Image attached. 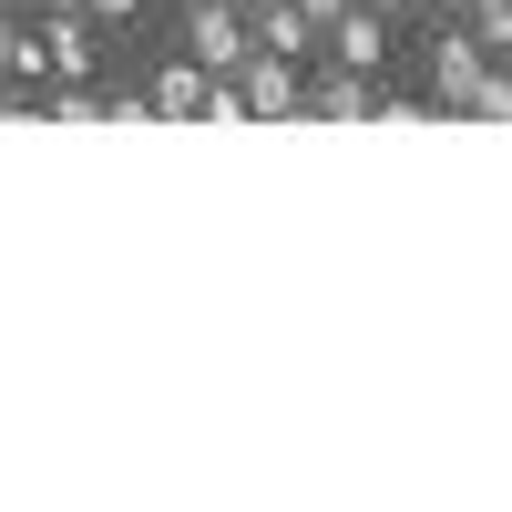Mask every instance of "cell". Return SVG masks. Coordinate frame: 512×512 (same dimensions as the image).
<instances>
[{"mask_svg": "<svg viewBox=\"0 0 512 512\" xmlns=\"http://www.w3.org/2000/svg\"><path fill=\"white\" fill-rule=\"evenodd\" d=\"M390 31H400L390 11H369V0H349V11H338V21L318 31V52H328L338 72H369V82H379V72H390Z\"/></svg>", "mask_w": 512, "mask_h": 512, "instance_id": "cell-1", "label": "cell"}, {"mask_svg": "<svg viewBox=\"0 0 512 512\" xmlns=\"http://www.w3.org/2000/svg\"><path fill=\"white\" fill-rule=\"evenodd\" d=\"M369 103H379V82L369 72H308L297 62V123H369Z\"/></svg>", "mask_w": 512, "mask_h": 512, "instance_id": "cell-2", "label": "cell"}, {"mask_svg": "<svg viewBox=\"0 0 512 512\" xmlns=\"http://www.w3.org/2000/svg\"><path fill=\"white\" fill-rule=\"evenodd\" d=\"M226 82H236L246 123H297V62H277V52H256V41H246V62H236Z\"/></svg>", "mask_w": 512, "mask_h": 512, "instance_id": "cell-3", "label": "cell"}, {"mask_svg": "<svg viewBox=\"0 0 512 512\" xmlns=\"http://www.w3.org/2000/svg\"><path fill=\"white\" fill-rule=\"evenodd\" d=\"M41 82H93V21L72 11V0H41Z\"/></svg>", "mask_w": 512, "mask_h": 512, "instance_id": "cell-4", "label": "cell"}, {"mask_svg": "<svg viewBox=\"0 0 512 512\" xmlns=\"http://www.w3.org/2000/svg\"><path fill=\"white\" fill-rule=\"evenodd\" d=\"M185 62H205V72L246 62V11L236 0H185Z\"/></svg>", "mask_w": 512, "mask_h": 512, "instance_id": "cell-5", "label": "cell"}, {"mask_svg": "<svg viewBox=\"0 0 512 512\" xmlns=\"http://www.w3.org/2000/svg\"><path fill=\"white\" fill-rule=\"evenodd\" d=\"M472 72H482V41L461 31V21H431V103H441V113H461Z\"/></svg>", "mask_w": 512, "mask_h": 512, "instance_id": "cell-6", "label": "cell"}, {"mask_svg": "<svg viewBox=\"0 0 512 512\" xmlns=\"http://www.w3.org/2000/svg\"><path fill=\"white\" fill-rule=\"evenodd\" d=\"M246 41L277 62H318V21L297 11V0H267V11H246Z\"/></svg>", "mask_w": 512, "mask_h": 512, "instance_id": "cell-7", "label": "cell"}, {"mask_svg": "<svg viewBox=\"0 0 512 512\" xmlns=\"http://www.w3.org/2000/svg\"><path fill=\"white\" fill-rule=\"evenodd\" d=\"M205 82H216L205 62H164V72L144 82V113H154V123H195V113H205Z\"/></svg>", "mask_w": 512, "mask_h": 512, "instance_id": "cell-8", "label": "cell"}, {"mask_svg": "<svg viewBox=\"0 0 512 512\" xmlns=\"http://www.w3.org/2000/svg\"><path fill=\"white\" fill-rule=\"evenodd\" d=\"M461 113H472V123H512V82H502V62H482V72H472Z\"/></svg>", "mask_w": 512, "mask_h": 512, "instance_id": "cell-9", "label": "cell"}, {"mask_svg": "<svg viewBox=\"0 0 512 512\" xmlns=\"http://www.w3.org/2000/svg\"><path fill=\"white\" fill-rule=\"evenodd\" d=\"M41 113H52V123H103V93H93V82H52Z\"/></svg>", "mask_w": 512, "mask_h": 512, "instance_id": "cell-10", "label": "cell"}, {"mask_svg": "<svg viewBox=\"0 0 512 512\" xmlns=\"http://www.w3.org/2000/svg\"><path fill=\"white\" fill-rule=\"evenodd\" d=\"M72 11H82V21H123V31H134V21H144V0H72Z\"/></svg>", "mask_w": 512, "mask_h": 512, "instance_id": "cell-11", "label": "cell"}, {"mask_svg": "<svg viewBox=\"0 0 512 512\" xmlns=\"http://www.w3.org/2000/svg\"><path fill=\"white\" fill-rule=\"evenodd\" d=\"M297 11H308V21H318V31H328V21H338V11H349V0H297Z\"/></svg>", "mask_w": 512, "mask_h": 512, "instance_id": "cell-12", "label": "cell"}, {"mask_svg": "<svg viewBox=\"0 0 512 512\" xmlns=\"http://www.w3.org/2000/svg\"><path fill=\"white\" fill-rule=\"evenodd\" d=\"M420 11H431V21H461V0H420Z\"/></svg>", "mask_w": 512, "mask_h": 512, "instance_id": "cell-13", "label": "cell"}, {"mask_svg": "<svg viewBox=\"0 0 512 512\" xmlns=\"http://www.w3.org/2000/svg\"><path fill=\"white\" fill-rule=\"evenodd\" d=\"M369 11H390V21H400V11H420V0H369Z\"/></svg>", "mask_w": 512, "mask_h": 512, "instance_id": "cell-14", "label": "cell"}]
</instances>
